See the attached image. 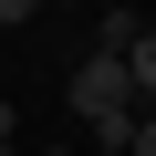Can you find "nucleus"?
Masks as SVG:
<instances>
[{"label":"nucleus","instance_id":"1","mask_svg":"<svg viewBox=\"0 0 156 156\" xmlns=\"http://www.w3.org/2000/svg\"><path fill=\"white\" fill-rule=\"evenodd\" d=\"M125 73H135V104H156V31L125 42Z\"/></svg>","mask_w":156,"mask_h":156},{"label":"nucleus","instance_id":"2","mask_svg":"<svg viewBox=\"0 0 156 156\" xmlns=\"http://www.w3.org/2000/svg\"><path fill=\"white\" fill-rule=\"evenodd\" d=\"M125 156H156V104H135V115H125Z\"/></svg>","mask_w":156,"mask_h":156},{"label":"nucleus","instance_id":"3","mask_svg":"<svg viewBox=\"0 0 156 156\" xmlns=\"http://www.w3.org/2000/svg\"><path fill=\"white\" fill-rule=\"evenodd\" d=\"M31 11H52V0H0V21H31Z\"/></svg>","mask_w":156,"mask_h":156},{"label":"nucleus","instance_id":"4","mask_svg":"<svg viewBox=\"0 0 156 156\" xmlns=\"http://www.w3.org/2000/svg\"><path fill=\"white\" fill-rule=\"evenodd\" d=\"M11 135H21V125H11V94H0V156H11Z\"/></svg>","mask_w":156,"mask_h":156},{"label":"nucleus","instance_id":"5","mask_svg":"<svg viewBox=\"0 0 156 156\" xmlns=\"http://www.w3.org/2000/svg\"><path fill=\"white\" fill-rule=\"evenodd\" d=\"M52 11H83V0H52Z\"/></svg>","mask_w":156,"mask_h":156},{"label":"nucleus","instance_id":"6","mask_svg":"<svg viewBox=\"0 0 156 156\" xmlns=\"http://www.w3.org/2000/svg\"><path fill=\"white\" fill-rule=\"evenodd\" d=\"M94 156H125V146H94Z\"/></svg>","mask_w":156,"mask_h":156}]
</instances>
